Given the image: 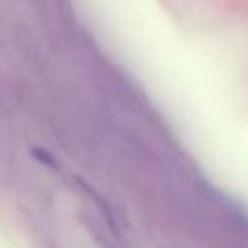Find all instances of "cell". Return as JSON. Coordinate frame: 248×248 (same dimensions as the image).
<instances>
[{
  "label": "cell",
  "mask_w": 248,
  "mask_h": 248,
  "mask_svg": "<svg viewBox=\"0 0 248 248\" xmlns=\"http://www.w3.org/2000/svg\"><path fill=\"white\" fill-rule=\"evenodd\" d=\"M33 155H35L43 165H48V167H52V169H56V167H58V165H56V161H54V157H52L50 153H45V151H43V149H39V147L33 151Z\"/></svg>",
  "instance_id": "1"
}]
</instances>
